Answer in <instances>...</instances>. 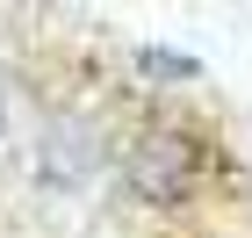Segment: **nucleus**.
<instances>
[{
    "label": "nucleus",
    "mask_w": 252,
    "mask_h": 238,
    "mask_svg": "<svg viewBox=\"0 0 252 238\" xmlns=\"http://www.w3.org/2000/svg\"><path fill=\"white\" fill-rule=\"evenodd\" d=\"M209 166H216L209 130L173 116V108H152L116 144V173L144 209H188V202H202L209 195Z\"/></svg>",
    "instance_id": "1"
},
{
    "label": "nucleus",
    "mask_w": 252,
    "mask_h": 238,
    "mask_svg": "<svg viewBox=\"0 0 252 238\" xmlns=\"http://www.w3.org/2000/svg\"><path fill=\"white\" fill-rule=\"evenodd\" d=\"M15 130V108H7V87H0V137Z\"/></svg>",
    "instance_id": "2"
}]
</instances>
